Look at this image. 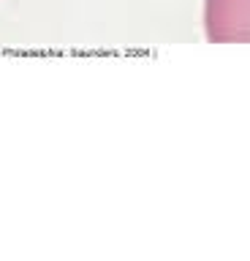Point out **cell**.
<instances>
[{
  "label": "cell",
  "instance_id": "6da1fadb",
  "mask_svg": "<svg viewBox=\"0 0 250 261\" xmlns=\"http://www.w3.org/2000/svg\"><path fill=\"white\" fill-rule=\"evenodd\" d=\"M204 30L212 44L250 41V0H207Z\"/></svg>",
  "mask_w": 250,
  "mask_h": 261
}]
</instances>
